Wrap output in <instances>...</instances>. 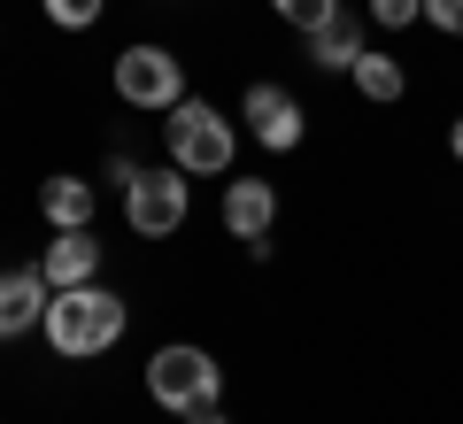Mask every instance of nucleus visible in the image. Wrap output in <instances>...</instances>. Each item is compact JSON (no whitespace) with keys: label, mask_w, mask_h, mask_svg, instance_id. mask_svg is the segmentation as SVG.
<instances>
[{"label":"nucleus","mask_w":463,"mask_h":424,"mask_svg":"<svg viewBox=\"0 0 463 424\" xmlns=\"http://www.w3.org/2000/svg\"><path fill=\"white\" fill-rule=\"evenodd\" d=\"M124 316H132L124 294H109L93 278V286H62V294L47 301V325L39 332H47V347L62 363H85V355H109V347L124 340Z\"/></svg>","instance_id":"f257e3e1"},{"label":"nucleus","mask_w":463,"mask_h":424,"mask_svg":"<svg viewBox=\"0 0 463 424\" xmlns=\"http://www.w3.org/2000/svg\"><path fill=\"white\" fill-rule=\"evenodd\" d=\"M163 147L185 178H232V155H240V124H232L216 100H194L185 93L163 124Z\"/></svg>","instance_id":"f03ea898"},{"label":"nucleus","mask_w":463,"mask_h":424,"mask_svg":"<svg viewBox=\"0 0 463 424\" xmlns=\"http://www.w3.org/2000/svg\"><path fill=\"white\" fill-rule=\"evenodd\" d=\"M147 393H155V409H170V417H194V409H216L224 371H216L209 347L170 340V347H155V355H147Z\"/></svg>","instance_id":"7ed1b4c3"},{"label":"nucleus","mask_w":463,"mask_h":424,"mask_svg":"<svg viewBox=\"0 0 463 424\" xmlns=\"http://www.w3.org/2000/svg\"><path fill=\"white\" fill-rule=\"evenodd\" d=\"M109 85H116V100L124 108H178L185 100V62L170 47H155V39H132V47L116 54V70H109Z\"/></svg>","instance_id":"20e7f679"},{"label":"nucleus","mask_w":463,"mask_h":424,"mask_svg":"<svg viewBox=\"0 0 463 424\" xmlns=\"http://www.w3.org/2000/svg\"><path fill=\"white\" fill-rule=\"evenodd\" d=\"M185 209H194V185H185L178 163L132 170V185H124V224H132L139 240H170V231H185Z\"/></svg>","instance_id":"39448f33"},{"label":"nucleus","mask_w":463,"mask_h":424,"mask_svg":"<svg viewBox=\"0 0 463 424\" xmlns=\"http://www.w3.org/2000/svg\"><path fill=\"white\" fill-rule=\"evenodd\" d=\"M240 131H248L263 155H294L301 139H309V108H301L286 85H270V78H255L248 93H240Z\"/></svg>","instance_id":"423d86ee"},{"label":"nucleus","mask_w":463,"mask_h":424,"mask_svg":"<svg viewBox=\"0 0 463 424\" xmlns=\"http://www.w3.org/2000/svg\"><path fill=\"white\" fill-rule=\"evenodd\" d=\"M224 231L240 247H248V255H270V224H279V185H263V178H232L224 185Z\"/></svg>","instance_id":"0eeeda50"},{"label":"nucleus","mask_w":463,"mask_h":424,"mask_svg":"<svg viewBox=\"0 0 463 424\" xmlns=\"http://www.w3.org/2000/svg\"><path fill=\"white\" fill-rule=\"evenodd\" d=\"M47 301H54V286H47V270H39V262L0 270V340H24L32 325H47Z\"/></svg>","instance_id":"6e6552de"},{"label":"nucleus","mask_w":463,"mask_h":424,"mask_svg":"<svg viewBox=\"0 0 463 424\" xmlns=\"http://www.w3.org/2000/svg\"><path fill=\"white\" fill-rule=\"evenodd\" d=\"M39 270H47L54 294H62V286H93L100 278V240L93 231H54V247L39 255Z\"/></svg>","instance_id":"1a4fd4ad"},{"label":"nucleus","mask_w":463,"mask_h":424,"mask_svg":"<svg viewBox=\"0 0 463 424\" xmlns=\"http://www.w3.org/2000/svg\"><path fill=\"white\" fill-rule=\"evenodd\" d=\"M93 209H100V193L78 178V170H62V178L39 185V216H47L54 231H93Z\"/></svg>","instance_id":"9d476101"},{"label":"nucleus","mask_w":463,"mask_h":424,"mask_svg":"<svg viewBox=\"0 0 463 424\" xmlns=\"http://www.w3.org/2000/svg\"><path fill=\"white\" fill-rule=\"evenodd\" d=\"M347 78H355V93H364L371 108H394V100L410 93V70H402L394 54H386V47H364V54H355V70H347Z\"/></svg>","instance_id":"9b49d317"},{"label":"nucleus","mask_w":463,"mask_h":424,"mask_svg":"<svg viewBox=\"0 0 463 424\" xmlns=\"http://www.w3.org/2000/svg\"><path fill=\"white\" fill-rule=\"evenodd\" d=\"M371 39H364V24L355 16H332L325 32H309V62L317 70H355V54H364Z\"/></svg>","instance_id":"f8f14e48"},{"label":"nucleus","mask_w":463,"mask_h":424,"mask_svg":"<svg viewBox=\"0 0 463 424\" xmlns=\"http://www.w3.org/2000/svg\"><path fill=\"white\" fill-rule=\"evenodd\" d=\"M270 16H279V24H294V32L309 39V32H325L332 16H347V8H340V0H270Z\"/></svg>","instance_id":"ddd939ff"},{"label":"nucleus","mask_w":463,"mask_h":424,"mask_svg":"<svg viewBox=\"0 0 463 424\" xmlns=\"http://www.w3.org/2000/svg\"><path fill=\"white\" fill-rule=\"evenodd\" d=\"M39 8H47V24H62V32H93L109 0H39Z\"/></svg>","instance_id":"4468645a"},{"label":"nucleus","mask_w":463,"mask_h":424,"mask_svg":"<svg viewBox=\"0 0 463 424\" xmlns=\"http://www.w3.org/2000/svg\"><path fill=\"white\" fill-rule=\"evenodd\" d=\"M371 24H379V32H402V24H425V0H371Z\"/></svg>","instance_id":"2eb2a0df"},{"label":"nucleus","mask_w":463,"mask_h":424,"mask_svg":"<svg viewBox=\"0 0 463 424\" xmlns=\"http://www.w3.org/2000/svg\"><path fill=\"white\" fill-rule=\"evenodd\" d=\"M425 24L440 39H463V0H425Z\"/></svg>","instance_id":"dca6fc26"},{"label":"nucleus","mask_w":463,"mask_h":424,"mask_svg":"<svg viewBox=\"0 0 463 424\" xmlns=\"http://www.w3.org/2000/svg\"><path fill=\"white\" fill-rule=\"evenodd\" d=\"M448 155H456V163H463V116H456V124H448Z\"/></svg>","instance_id":"f3484780"},{"label":"nucleus","mask_w":463,"mask_h":424,"mask_svg":"<svg viewBox=\"0 0 463 424\" xmlns=\"http://www.w3.org/2000/svg\"><path fill=\"white\" fill-rule=\"evenodd\" d=\"M185 424H232V417H224V409H194V417H185Z\"/></svg>","instance_id":"a211bd4d"}]
</instances>
